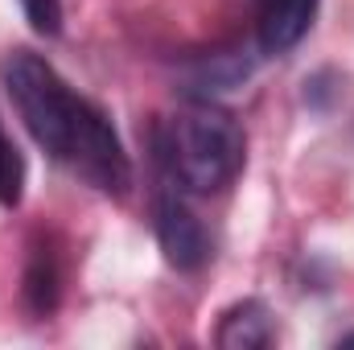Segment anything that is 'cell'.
I'll return each mask as SVG.
<instances>
[{
  "instance_id": "6da1fadb",
  "label": "cell",
  "mask_w": 354,
  "mask_h": 350,
  "mask_svg": "<svg viewBox=\"0 0 354 350\" xmlns=\"http://www.w3.org/2000/svg\"><path fill=\"white\" fill-rule=\"evenodd\" d=\"M4 79H8V95H12V103H17V111H21L25 128H29V136L50 157H58V161L71 165L75 153H79V145H83V136L91 132V124L103 111L95 103H87L83 95H75L58 79V71L46 58H37L29 50H17L8 58Z\"/></svg>"
},
{
  "instance_id": "ba28073f",
  "label": "cell",
  "mask_w": 354,
  "mask_h": 350,
  "mask_svg": "<svg viewBox=\"0 0 354 350\" xmlns=\"http://www.w3.org/2000/svg\"><path fill=\"white\" fill-rule=\"evenodd\" d=\"M21 8H25L29 25H33L37 33L54 37V33L62 29V4H58V0H21Z\"/></svg>"
},
{
  "instance_id": "7a4b0ae2",
  "label": "cell",
  "mask_w": 354,
  "mask_h": 350,
  "mask_svg": "<svg viewBox=\"0 0 354 350\" xmlns=\"http://www.w3.org/2000/svg\"><path fill=\"white\" fill-rule=\"evenodd\" d=\"M161 153L185 190L214 194L239 177L243 157H248V140L231 111H223L214 103H194L169 120Z\"/></svg>"
},
{
  "instance_id": "5b68a950",
  "label": "cell",
  "mask_w": 354,
  "mask_h": 350,
  "mask_svg": "<svg viewBox=\"0 0 354 350\" xmlns=\"http://www.w3.org/2000/svg\"><path fill=\"white\" fill-rule=\"evenodd\" d=\"M214 342L223 350H264L276 342V322L264 301H239L223 313Z\"/></svg>"
},
{
  "instance_id": "52a82bcc",
  "label": "cell",
  "mask_w": 354,
  "mask_h": 350,
  "mask_svg": "<svg viewBox=\"0 0 354 350\" xmlns=\"http://www.w3.org/2000/svg\"><path fill=\"white\" fill-rule=\"evenodd\" d=\"M25 194V161L0 128V206H17Z\"/></svg>"
},
{
  "instance_id": "277c9868",
  "label": "cell",
  "mask_w": 354,
  "mask_h": 350,
  "mask_svg": "<svg viewBox=\"0 0 354 350\" xmlns=\"http://www.w3.org/2000/svg\"><path fill=\"white\" fill-rule=\"evenodd\" d=\"M317 17V0H264L260 4V46L268 54L292 50Z\"/></svg>"
},
{
  "instance_id": "8992f818",
  "label": "cell",
  "mask_w": 354,
  "mask_h": 350,
  "mask_svg": "<svg viewBox=\"0 0 354 350\" xmlns=\"http://www.w3.org/2000/svg\"><path fill=\"white\" fill-rule=\"evenodd\" d=\"M25 301L33 313H50L58 305V268H54V256L46 248L33 252L29 260V272H25Z\"/></svg>"
},
{
  "instance_id": "3957f363",
  "label": "cell",
  "mask_w": 354,
  "mask_h": 350,
  "mask_svg": "<svg viewBox=\"0 0 354 350\" xmlns=\"http://www.w3.org/2000/svg\"><path fill=\"white\" fill-rule=\"evenodd\" d=\"M157 239H161V252L165 260L181 268V272H194L210 260V235L202 227V219L181 202V198H161L157 202Z\"/></svg>"
}]
</instances>
